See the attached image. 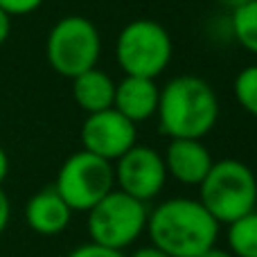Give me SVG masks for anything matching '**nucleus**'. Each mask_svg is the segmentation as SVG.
Listing matches in <instances>:
<instances>
[{
	"instance_id": "dca6fc26",
	"label": "nucleus",
	"mask_w": 257,
	"mask_h": 257,
	"mask_svg": "<svg viewBox=\"0 0 257 257\" xmlns=\"http://www.w3.org/2000/svg\"><path fill=\"white\" fill-rule=\"evenodd\" d=\"M235 99L246 113L257 117V63L246 66L237 72L235 84H232Z\"/></svg>"
},
{
	"instance_id": "ddd939ff",
	"label": "nucleus",
	"mask_w": 257,
	"mask_h": 257,
	"mask_svg": "<svg viewBox=\"0 0 257 257\" xmlns=\"http://www.w3.org/2000/svg\"><path fill=\"white\" fill-rule=\"evenodd\" d=\"M72 97H75L77 106L88 115L106 111V108H113L115 81L99 68H90L72 79Z\"/></svg>"
},
{
	"instance_id": "0eeeda50",
	"label": "nucleus",
	"mask_w": 257,
	"mask_h": 257,
	"mask_svg": "<svg viewBox=\"0 0 257 257\" xmlns=\"http://www.w3.org/2000/svg\"><path fill=\"white\" fill-rule=\"evenodd\" d=\"M52 187L72 212H88L108 192L115 190L113 163L81 149L63 160Z\"/></svg>"
},
{
	"instance_id": "5701e85b",
	"label": "nucleus",
	"mask_w": 257,
	"mask_h": 257,
	"mask_svg": "<svg viewBox=\"0 0 257 257\" xmlns=\"http://www.w3.org/2000/svg\"><path fill=\"white\" fill-rule=\"evenodd\" d=\"M201 257H232V255H230V250H223V248H219V246H212V248L205 250Z\"/></svg>"
},
{
	"instance_id": "2eb2a0df",
	"label": "nucleus",
	"mask_w": 257,
	"mask_h": 257,
	"mask_svg": "<svg viewBox=\"0 0 257 257\" xmlns=\"http://www.w3.org/2000/svg\"><path fill=\"white\" fill-rule=\"evenodd\" d=\"M232 36L244 50L257 57V0L232 12Z\"/></svg>"
},
{
	"instance_id": "6ab92c4d",
	"label": "nucleus",
	"mask_w": 257,
	"mask_h": 257,
	"mask_svg": "<svg viewBox=\"0 0 257 257\" xmlns=\"http://www.w3.org/2000/svg\"><path fill=\"white\" fill-rule=\"evenodd\" d=\"M9 219H12V203H9L7 192L0 187V235L7 230Z\"/></svg>"
},
{
	"instance_id": "423d86ee",
	"label": "nucleus",
	"mask_w": 257,
	"mask_h": 257,
	"mask_svg": "<svg viewBox=\"0 0 257 257\" xmlns=\"http://www.w3.org/2000/svg\"><path fill=\"white\" fill-rule=\"evenodd\" d=\"M88 237L93 244L124 250L147 230L149 208L115 187L88 210Z\"/></svg>"
},
{
	"instance_id": "f3484780",
	"label": "nucleus",
	"mask_w": 257,
	"mask_h": 257,
	"mask_svg": "<svg viewBox=\"0 0 257 257\" xmlns=\"http://www.w3.org/2000/svg\"><path fill=\"white\" fill-rule=\"evenodd\" d=\"M43 5V0H0V9L7 12L9 16H27V14L36 12Z\"/></svg>"
},
{
	"instance_id": "4be33fe9",
	"label": "nucleus",
	"mask_w": 257,
	"mask_h": 257,
	"mask_svg": "<svg viewBox=\"0 0 257 257\" xmlns=\"http://www.w3.org/2000/svg\"><path fill=\"white\" fill-rule=\"evenodd\" d=\"M7 174H9V156H7V151L0 147V187H3Z\"/></svg>"
},
{
	"instance_id": "1a4fd4ad",
	"label": "nucleus",
	"mask_w": 257,
	"mask_h": 257,
	"mask_svg": "<svg viewBox=\"0 0 257 257\" xmlns=\"http://www.w3.org/2000/svg\"><path fill=\"white\" fill-rule=\"evenodd\" d=\"M81 145L88 154L115 163L133 145H138V128L115 108L90 113L81 124Z\"/></svg>"
},
{
	"instance_id": "f03ea898",
	"label": "nucleus",
	"mask_w": 257,
	"mask_h": 257,
	"mask_svg": "<svg viewBox=\"0 0 257 257\" xmlns=\"http://www.w3.org/2000/svg\"><path fill=\"white\" fill-rule=\"evenodd\" d=\"M156 117L169 140H203L219 120V97L201 77L178 75L160 88Z\"/></svg>"
},
{
	"instance_id": "f257e3e1",
	"label": "nucleus",
	"mask_w": 257,
	"mask_h": 257,
	"mask_svg": "<svg viewBox=\"0 0 257 257\" xmlns=\"http://www.w3.org/2000/svg\"><path fill=\"white\" fill-rule=\"evenodd\" d=\"M219 223L199 199L176 196L149 210L147 235L151 246L169 257H201L217 246Z\"/></svg>"
},
{
	"instance_id": "20e7f679",
	"label": "nucleus",
	"mask_w": 257,
	"mask_h": 257,
	"mask_svg": "<svg viewBox=\"0 0 257 257\" xmlns=\"http://www.w3.org/2000/svg\"><path fill=\"white\" fill-rule=\"evenodd\" d=\"M102 54V39L93 21L84 16H63L52 25L45 41V57L52 70L61 77L75 79L81 72L97 68Z\"/></svg>"
},
{
	"instance_id": "412c9836",
	"label": "nucleus",
	"mask_w": 257,
	"mask_h": 257,
	"mask_svg": "<svg viewBox=\"0 0 257 257\" xmlns=\"http://www.w3.org/2000/svg\"><path fill=\"white\" fill-rule=\"evenodd\" d=\"M128 257H169L167 253H163L160 248H156V246H142V248H138L133 255H128Z\"/></svg>"
},
{
	"instance_id": "9d476101",
	"label": "nucleus",
	"mask_w": 257,
	"mask_h": 257,
	"mask_svg": "<svg viewBox=\"0 0 257 257\" xmlns=\"http://www.w3.org/2000/svg\"><path fill=\"white\" fill-rule=\"evenodd\" d=\"M163 160L167 176H172L181 185L194 187L203 183L214 165L212 154L201 140H169Z\"/></svg>"
},
{
	"instance_id": "7ed1b4c3",
	"label": "nucleus",
	"mask_w": 257,
	"mask_h": 257,
	"mask_svg": "<svg viewBox=\"0 0 257 257\" xmlns=\"http://www.w3.org/2000/svg\"><path fill=\"white\" fill-rule=\"evenodd\" d=\"M199 201L217 223H232L253 212L257 205V178L241 160H214L212 169L199 185Z\"/></svg>"
},
{
	"instance_id": "f8f14e48",
	"label": "nucleus",
	"mask_w": 257,
	"mask_h": 257,
	"mask_svg": "<svg viewBox=\"0 0 257 257\" xmlns=\"http://www.w3.org/2000/svg\"><path fill=\"white\" fill-rule=\"evenodd\" d=\"M72 210L54 187L39 190L25 205V221L30 230L43 237H54L70 226Z\"/></svg>"
},
{
	"instance_id": "9b49d317",
	"label": "nucleus",
	"mask_w": 257,
	"mask_h": 257,
	"mask_svg": "<svg viewBox=\"0 0 257 257\" xmlns=\"http://www.w3.org/2000/svg\"><path fill=\"white\" fill-rule=\"evenodd\" d=\"M158 95H160V88H158V84H156V79L124 75V79H122L120 84H115L113 108L138 126L140 122L156 115Z\"/></svg>"
},
{
	"instance_id": "a211bd4d",
	"label": "nucleus",
	"mask_w": 257,
	"mask_h": 257,
	"mask_svg": "<svg viewBox=\"0 0 257 257\" xmlns=\"http://www.w3.org/2000/svg\"><path fill=\"white\" fill-rule=\"evenodd\" d=\"M68 257H126L122 250H113V248H104V246H97L93 241L88 244H81L77 246Z\"/></svg>"
},
{
	"instance_id": "39448f33",
	"label": "nucleus",
	"mask_w": 257,
	"mask_h": 257,
	"mask_svg": "<svg viewBox=\"0 0 257 257\" xmlns=\"http://www.w3.org/2000/svg\"><path fill=\"white\" fill-rule=\"evenodd\" d=\"M174 54L169 32L160 23L138 18L122 27L115 43V59L128 77L156 79L167 70Z\"/></svg>"
},
{
	"instance_id": "aec40b11",
	"label": "nucleus",
	"mask_w": 257,
	"mask_h": 257,
	"mask_svg": "<svg viewBox=\"0 0 257 257\" xmlns=\"http://www.w3.org/2000/svg\"><path fill=\"white\" fill-rule=\"evenodd\" d=\"M9 34H12V16L0 9V45H5Z\"/></svg>"
},
{
	"instance_id": "4468645a",
	"label": "nucleus",
	"mask_w": 257,
	"mask_h": 257,
	"mask_svg": "<svg viewBox=\"0 0 257 257\" xmlns=\"http://www.w3.org/2000/svg\"><path fill=\"white\" fill-rule=\"evenodd\" d=\"M226 239L232 257H257V210L228 223Z\"/></svg>"
},
{
	"instance_id": "6e6552de",
	"label": "nucleus",
	"mask_w": 257,
	"mask_h": 257,
	"mask_svg": "<svg viewBox=\"0 0 257 257\" xmlns=\"http://www.w3.org/2000/svg\"><path fill=\"white\" fill-rule=\"evenodd\" d=\"M115 187L133 199L149 203L163 192L167 183L163 156L147 145H133L124 156L113 163Z\"/></svg>"
},
{
	"instance_id": "b1692460",
	"label": "nucleus",
	"mask_w": 257,
	"mask_h": 257,
	"mask_svg": "<svg viewBox=\"0 0 257 257\" xmlns=\"http://www.w3.org/2000/svg\"><path fill=\"white\" fill-rule=\"evenodd\" d=\"M219 3H221L223 7H228V9H232V12H235V9H239V7H244V5H248L250 0H219Z\"/></svg>"
}]
</instances>
